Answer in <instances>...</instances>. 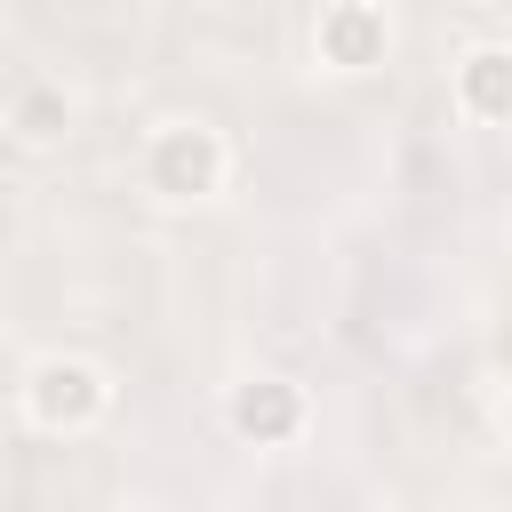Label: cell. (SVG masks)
Masks as SVG:
<instances>
[{"mask_svg":"<svg viewBox=\"0 0 512 512\" xmlns=\"http://www.w3.org/2000/svg\"><path fill=\"white\" fill-rule=\"evenodd\" d=\"M288 416H296L288 392H248V400H240V424H248V432H288Z\"/></svg>","mask_w":512,"mask_h":512,"instance_id":"2","label":"cell"},{"mask_svg":"<svg viewBox=\"0 0 512 512\" xmlns=\"http://www.w3.org/2000/svg\"><path fill=\"white\" fill-rule=\"evenodd\" d=\"M472 88H480V104L496 112V96H504V80H496V56H480V80H472Z\"/></svg>","mask_w":512,"mask_h":512,"instance_id":"4","label":"cell"},{"mask_svg":"<svg viewBox=\"0 0 512 512\" xmlns=\"http://www.w3.org/2000/svg\"><path fill=\"white\" fill-rule=\"evenodd\" d=\"M40 408H48V416L88 408V376H80V368H48V376H40Z\"/></svg>","mask_w":512,"mask_h":512,"instance_id":"1","label":"cell"},{"mask_svg":"<svg viewBox=\"0 0 512 512\" xmlns=\"http://www.w3.org/2000/svg\"><path fill=\"white\" fill-rule=\"evenodd\" d=\"M160 168H168V184H200V176H208V152H200V144H184V136H176V144H168V160H160Z\"/></svg>","mask_w":512,"mask_h":512,"instance_id":"3","label":"cell"}]
</instances>
